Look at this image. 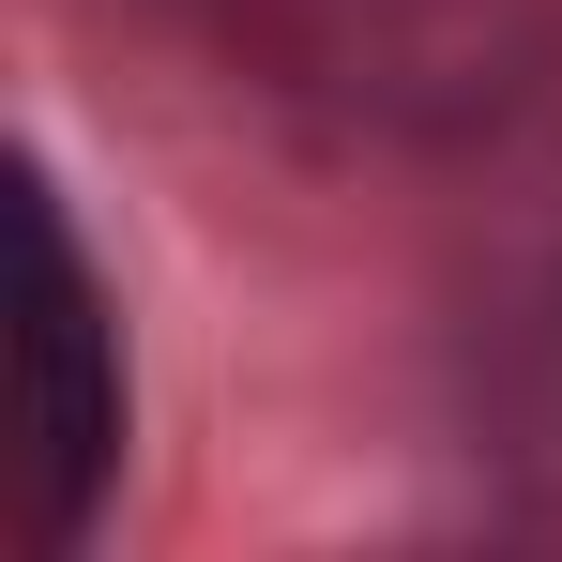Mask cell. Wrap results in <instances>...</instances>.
Here are the masks:
<instances>
[{
    "instance_id": "6da1fadb",
    "label": "cell",
    "mask_w": 562,
    "mask_h": 562,
    "mask_svg": "<svg viewBox=\"0 0 562 562\" xmlns=\"http://www.w3.org/2000/svg\"><path fill=\"white\" fill-rule=\"evenodd\" d=\"M15 244H31V319H15V380H31V548L77 562L122 502L137 457V350H122V289H106L77 198L31 168L15 198Z\"/></svg>"
}]
</instances>
